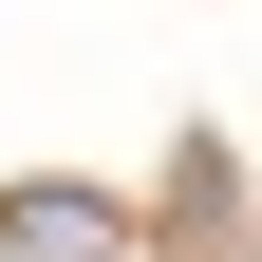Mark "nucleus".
Returning <instances> with one entry per match:
<instances>
[{
    "instance_id": "obj_1",
    "label": "nucleus",
    "mask_w": 262,
    "mask_h": 262,
    "mask_svg": "<svg viewBox=\"0 0 262 262\" xmlns=\"http://www.w3.org/2000/svg\"><path fill=\"white\" fill-rule=\"evenodd\" d=\"M0 262H131L113 187H0Z\"/></svg>"
}]
</instances>
